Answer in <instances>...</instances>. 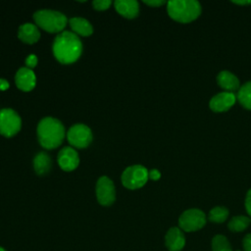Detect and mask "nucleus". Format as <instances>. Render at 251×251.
<instances>
[{
	"instance_id": "1",
	"label": "nucleus",
	"mask_w": 251,
	"mask_h": 251,
	"mask_svg": "<svg viewBox=\"0 0 251 251\" xmlns=\"http://www.w3.org/2000/svg\"><path fill=\"white\" fill-rule=\"evenodd\" d=\"M82 51V44L78 36L72 31L60 32L53 42V53L63 64H71L77 60Z\"/></svg>"
},
{
	"instance_id": "2",
	"label": "nucleus",
	"mask_w": 251,
	"mask_h": 251,
	"mask_svg": "<svg viewBox=\"0 0 251 251\" xmlns=\"http://www.w3.org/2000/svg\"><path fill=\"white\" fill-rule=\"evenodd\" d=\"M65 136V127L56 118L45 117L38 123L37 137L41 146L47 149L58 147Z\"/></svg>"
},
{
	"instance_id": "3",
	"label": "nucleus",
	"mask_w": 251,
	"mask_h": 251,
	"mask_svg": "<svg viewBox=\"0 0 251 251\" xmlns=\"http://www.w3.org/2000/svg\"><path fill=\"white\" fill-rule=\"evenodd\" d=\"M167 11L175 21L189 23L201 14V5L196 0H171L167 3Z\"/></svg>"
},
{
	"instance_id": "4",
	"label": "nucleus",
	"mask_w": 251,
	"mask_h": 251,
	"mask_svg": "<svg viewBox=\"0 0 251 251\" xmlns=\"http://www.w3.org/2000/svg\"><path fill=\"white\" fill-rule=\"evenodd\" d=\"M35 23L49 32L61 31L67 25V17L58 11L39 10L33 14Z\"/></svg>"
},
{
	"instance_id": "5",
	"label": "nucleus",
	"mask_w": 251,
	"mask_h": 251,
	"mask_svg": "<svg viewBox=\"0 0 251 251\" xmlns=\"http://www.w3.org/2000/svg\"><path fill=\"white\" fill-rule=\"evenodd\" d=\"M148 171L141 165L127 167L122 174L123 184L129 189H135L143 186L148 179Z\"/></svg>"
},
{
	"instance_id": "6",
	"label": "nucleus",
	"mask_w": 251,
	"mask_h": 251,
	"mask_svg": "<svg viewBox=\"0 0 251 251\" xmlns=\"http://www.w3.org/2000/svg\"><path fill=\"white\" fill-rule=\"evenodd\" d=\"M205 225L206 216L204 212L199 209H188L184 211L178 219V226L180 229L187 232L199 230Z\"/></svg>"
},
{
	"instance_id": "7",
	"label": "nucleus",
	"mask_w": 251,
	"mask_h": 251,
	"mask_svg": "<svg viewBox=\"0 0 251 251\" xmlns=\"http://www.w3.org/2000/svg\"><path fill=\"white\" fill-rule=\"evenodd\" d=\"M22 126L19 114L10 108L0 110V133L6 137L15 135Z\"/></svg>"
},
{
	"instance_id": "8",
	"label": "nucleus",
	"mask_w": 251,
	"mask_h": 251,
	"mask_svg": "<svg viewBox=\"0 0 251 251\" xmlns=\"http://www.w3.org/2000/svg\"><path fill=\"white\" fill-rule=\"evenodd\" d=\"M67 137L73 146L77 148H84L91 142L92 132L86 125L75 124L69 128Z\"/></svg>"
},
{
	"instance_id": "9",
	"label": "nucleus",
	"mask_w": 251,
	"mask_h": 251,
	"mask_svg": "<svg viewBox=\"0 0 251 251\" xmlns=\"http://www.w3.org/2000/svg\"><path fill=\"white\" fill-rule=\"evenodd\" d=\"M96 197L101 205L109 206L116 198L115 186L108 176H101L96 182Z\"/></svg>"
},
{
	"instance_id": "10",
	"label": "nucleus",
	"mask_w": 251,
	"mask_h": 251,
	"mask_svg": "<svg viewBox=\"0 0 251 251\" xmlns=\"http://www.w3.org/2000/svg\"><path fill=\"white\" fill-rule=\"evenodd\" d=\"M58 163L64 171H73L79 163L78 154L74 148L66 146L58 153Z\"/></svg>"
},
{
	"instance_id": "11",
	"label": "nucleus",
	"mask_w": 251,
	"mask_h": 251,
	"mask_svg": "<svg viewBox=\"0 0 251 251\" xmlns=\"http://www.w3.org/2000/svg\"><path fill=\"white\" fill-rule=\"evenodd\" d=\"M15 81L20 89L24 91H28L35 86L36 76L31 69L27 67H22L16 73Z\"/></svg>"
},
{
	"instance_id": "12",
	"label": "nucleus",
	"mask_w": 251,
	"mask_h": 251,
	"mask_svg": "<svg viewBox=\"0 0 251 251\" xmlns=\"http://www.w3.org/2000/svg\"><path fill=\"white\" fill-rule=\"evenodd\" d=\"M235 102V95L231 92H220L213 96L209 102L210 109L214 112L227 111Z\"/></svg>"
},
{
	"instance_id": "13",
	"label": "nucleus",
	"mask_w": 251,
	"mask_h": 251,
	"mask_svg": "<svg viewBox=\"0 0 251 251\" xmlns=\"http://www.w3.org/2000/svg\"><path fill=\"white\" fill-rule=\"evenodd\" d=\"M166 246L169 251H180L185 245V237L178 227H171L165 237Z\"/></svg>"
},
{
	"instance_id": "14",
	"label": "nucleus",
	"mask_w": 251,
	"mask_h": 251,
	"mask_svg": "<svg viewBox=\"0 0 251 251\" xmlns=\"http://www.w3.org/2000/svg\"><path fill=\"white\" fill-rule=\"evenodd\" d=\"M18 37L26 43H34L40 37V32L37 26L31 23H25L20 25Z\"/></svg>"
},
{
	"instance_id": "15",
	"label": "nucleus",
	"mask_w": 251,
	"mask_h": 251,
	"mask_svg": "<svg viewBox=\"0 0 251 251\" xmlns=\"http://www.w3.org/2000/svg\"><path fill=\"white\" fill-rule=\"evenodd\" d=\"M116 10L126 18H134L139 12L138 2L135 0H116Z\"/></svg>"
},
{
	"instance_id": "16",
	"label": "nucleus",
	"mask_w": 251,
	"mask_h": 251,
	"mask_svg": "<svg viewBox=\"0 0 251 251\" xmlns=\"http://www.w3.org/2000/svg\"><path fill=\"white\" fill-rule=\"evenodd\" d=\"M217 82L226 90L233 91L239 88V80L237 76L228 71H222L219 73L217 75Z\"/></svg>"
},
{
	"instance_id": "17",
	"label": "nucleus",
	"mask_w": 251,
	"mask_h": 251,
	"mask_svg": "<svg viewBox=\"0 0 251 251\" xmlns=\"http://www.w3.org/2000/svg\"><path fill=\"white\" fill-rule=\"evenodd\" d=\"M69 24H70L72 29L75 33H78L80 35L87 36L93 32V27H92L91 24L84 18H80V17L72 18V19H70Z\"/></svg>"
},
{
	"instance_id": "18",
	"label": "nucleus",
	"mask_w": 251,
	"mask_h": 251,
	"mask_svg": "<svg viewBox=\"0 0 251 251\" xmlns=\"http://www.w3.org/2000/svg\"><path fill=\"white\" fill-rule=\"evenodd\" d=\"M51 167V159L45 152L37 153L33 158V168L38 175L46 174Z\"/></svg>"
},
{
	"instance_id": "19",
	"label": "nucleus",
	"mask_w": 251,
	"mask_h": 251,
	"mask_svg": "<svg viewBox=\"0 0 251 251\" xmlns=\"http://www.w3.org/2000/svg\"><path fill=\"white\" fill-rule=\"evenodd\" d=\"M251 220L250 218L246 217V216H236L233 217L227 224V226L229 228V230L233 231V232H240L242 230H244L245 228L248 227V226L250 225Z\"/></svg>"
},
{
	"instance_id": "20",
	"label": "nucleus",
	"mask_w": 251,
	"mask_h": 251,
	"mask_svg": "<svg viewBox=\"0 0 251 251\" xmlns=\"http://www.w3.org/2000/svg\"><path fill=\"white\" fill-rule=\"evenodd\" d=\"M239 103L246 109L251 110V81L244 83L237 92Z\"/></svg>"
},
{
	"instance_id": "21",
	"label": "nucleus",
	"mask_w": 251,
	"mask_h": 251,
	"mask_svg": "<svg viewBox=\"0 0 251 251\" xmlns=\"http://www.w3.org/2000/svg\"><path fill=\"white\" fill-rule=\"evenodd\" d=\"M228 216V210L225 207H215L213 208L208 215V219L212 223L216 224H221L224 223Z\"/></svg>"
},
{
	"instance_id": "22",
	"label": "nucleus",
	"mask_w": 251,
	"mask_h": 251,
	"mask_svg": "<svg viewBox=\"0 0 251 251\" xmlns=\"http://www.w3.org/2000/svg\"><path fill=\"white\" fill-rule=\"evenodd\" d=\"M212 251H232V248L225 235L217 234L212 239Z\"/></svg>"
},
{
	"instance_id": "23",
	"label": "nucleus",
	"mask_w": 251,
	"mask_h": 251,
	"mask_svg": "<svg viewBox=\"0 0 251 251\" xmlns=\"http://www.w3.org/2000/svg\"><path fill=\"white\" fill-rule=\"evenodd\" d=\"M111 0H94L92 2L93 6L97 10H105L110 7L111 5Z\"/></svg>"
},
{
	"instance_id": "24",
	"label": "nucleus",
	"mask_w": 251,
	"mask_h": 251,
	"mask_svg": "<svg viewBox=\"0 0 251 251\" xmlns=\"http://www.w3.org/2000/svg\"><path fill=\"white\" fill-rule=\"evenodd\" d=\"M25 64H26L27 68H29V69L35 67L37 64V57L34 54H29L25 58Z\"/></svg>"
},
{
	"instance_id": "25",
	"label": "nucleus",
	"mask_w": 251,
	"mask_h": 251,
	"mask_svg": "<svg viewBox=\"0 0 251 251\" xmlns=\"http://www.w3.org/2000/svg\"><path fill=\"white\" fill-rule=\"evenodd\" d=\"M242 245L245 251H251V233H248L244 236L242 240Z\"/></svg>"
},
{
	"instance_id": "26",
	"label": "nucleus",
	"mask_w": 251,
	"mask_h": 251,
	"mask_svg": "<svg viewBox=\"0 0 251 251\" xmlns=\"http://www.w3.org/2000/svg\"><path fill=\"white\" fill-rule=\"evenodd\" d=\"M245 208L248 215L251 217V188L248 190L245 197Z\"/></svg>"
},
{
	"instance_id": "27",
	"label": "nucleus",
	"mask_w": 251,
	"mask_h": 251,
	"mask_svg": "<svg viewBox=\"0 0 251 251\" xmlns=\"http://www.w3.org/2000/svg\"><path fill=\"white\" fill-rule=\"evenodd\" d=\"M143 2L145 4H147L149 6H153V7H158V6H161L166 3V1H164V0H144Z\"/></svg>"
},
{
	"instance_id": "28",
	"label": "nucleus",
	"mask_w": 251,
	"mask_h": 251,
	"mask_svg": "<svg viewBox=\"0 0 251 251\" xmlns=\"http://www.w3.org/2000/svg\"><path fill=\"white\" fill-rule=\"evenodd\" d=\"M148 176H149L151 179H153V180H157V179L160 178L161 174H160V172H159L158 170L153 169V170H151V171L148 172Z\"/></svg>"
},
{
	"instance_id": "29",
	"label": "nucleus",
	"mask_w": 251,
	"mask_h": 251,
	"mask_svg": "<svg viewBox=\"0 0 251 251\" xmlns=\"http://www.w3.org/2000/svg\"><path fill=\"white\" fill-rule=\"evenodd\" d=\"M9 87V82L5 78H0V90H6Z\"/></svg>"
},
{
	"instance_id": "30",
	"label": "nucleus",
	"mask_w": 251,
	"mask_h": 251,
	"mask_svg": "<svg viewBox=\"0 0 251 251\" xmlns=\"http://www.w3.org/2000/svg\"><path fill=\"white\" fill-rule=\"evenodd\" d=\"M232 3L238 4V5H249V4H251V0H243V1H235V0H233Z\"/></svg>"
},
{
	"instance_id": "31",
	"label": "nucleus",
	"mask_w": 251,
	"mask_h": 251,
	"mask_svg": "<svg viewBox=\"0 0 251 251\" xmlns=\"http://www.w3.org/2000/svg\"><path fill=\"white\" fill-rule=\"evenodd\" d=\"M0 251H6L4 248H2V247H0Z\"/></svg>"
},
{
	"instance_id": "32",
	"label": "nucleus",
	"mask_w": 251,
	"mask_h": 251,
	"mask_svg": "<svg viewBox=\"0 0 251 251\" xmlns=\"http://www.w3.org/2000/svg\"><path fill=\"white\" fill-rule=\"evenodd\" d=\"M237 251H238V250H237Z\"/></svg>"
}]
</instances>
